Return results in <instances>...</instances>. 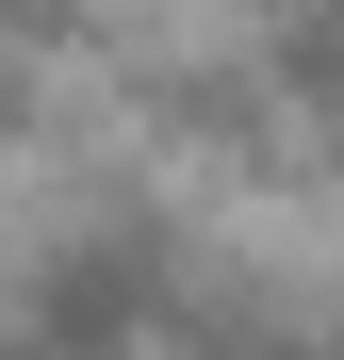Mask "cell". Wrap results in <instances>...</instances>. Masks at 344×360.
<instances>
[{
  "label": "cell",
  "mask_w": 344,
  "mask_h": 360,
  "mask_svg": "<svg viewBox=\"0 0 344 360\" xmlns=\"http://www.w3.org/2000/svg\"><path fill=\"white\" fill-rule=\"evenodd\" d=\"M164 311H181V246L148 213H98L17 278V360H148Z\"/></svg>",
  "instance_id": "cell-1"
}]
</instances>
